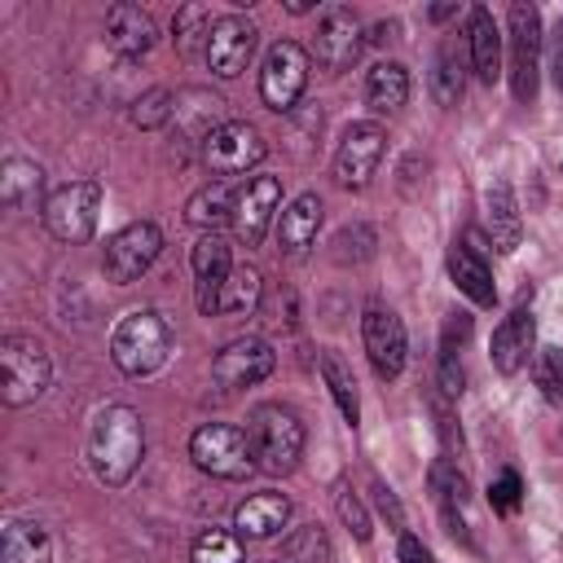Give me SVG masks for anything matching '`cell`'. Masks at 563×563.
Segmentation results:
<instances>
[{"label": "cell", "instance_id": "cell-22", "mask_svg": "<svg viewBox=\"0 0 563 563\" xmlns=\"http://www.w3.org/2000/svg\"><path fill=\"white\" fill-rule=\"evenodd\" d=\"M158 40V26L154 18L141 9V4H110L106 13V44L119 53V57H145Z\"/></svg>", "mask_w": 563, "mask_h": 563}, {"label": "cell", "instance_id": "cell-14", "mask_svg": "<svg viewBox=\"0 0 563 563\" xmlns=\"http://www.w3.org/2000/svg\"><path fill=\"white\" fill-rule=\"evenodd\" d=\"M189 268H194V303H198V312L202 317H220V295L229 286V273L238 268L229 242L220 233H202L194 242Z\"/></svg>", "mask_w": 563, "mask_h": 563}, {"label": "cell", "instance_id": "cell-26", "mask_svg": "<svg viewBox=\"0 0 563 563\" xmlns=\"http://www.w3.org/2000/svg\"><path fill=\"white\" fill-rule=\"evenodd\" d=\"M0 202L9 211H44V172L31 158H4L0 167Z\"/></svg>", "mask_w": 563, "mask_h": 563}, {"label": "cell", "instance_id": "cell-28", "mask_svg": "<svg viewBox=\"0 0 563 563\" xmlns=\"http://www.w3.org/2000/svg\"><path fill=\"white\" fill-rule=\"evenodd\" d=\"M233 194H238V189H229V180H207L202 189L189 194L185 220H189L194 229H202V233H216L224 220H233Z\"/></svg>", "mask_w": 563, "mask_h": 563}, {"label": "cell", "instance_id": "cell-38", "mask_svg": "<svg viewBox=\"0 0 563 563\" xmlns=\"http://www.w3.org/2000/svg\"><path fill=\"white\" fill-rule=\"evenodd\" d=\"M488 501H493L497 515H515L519 501H523V479H519V471H501V475L488 484Z\"/></svg>", "mask_w": 563, "mask_h": 563}, {"label": "cell", "instance_id": "cell-17", "mask_svg": "<svg viewBox=\"0 0 563 563\" xmlns=\"http://www.w3.org/2000/svg\"><path fill=\"white\" fill-rule=\"evenodd\" d=\"M255 22L251 18H242V13H224V18H216V26H211V40H207V66H211V75H220V79H238L242 70H246V62H251V53H255Z\"/></svg>", "mask_w": 563, "mask_h": 563}, {"label": "cell", "instance_id": "cell-33", "mask_svg": "<svg viewBox=\"0 0 563 563\" xmlns=\"http://www.w3.org/2000/svg\"><path fill=\"white\" fill-rule=\"evenodd\" d=\"M211 26H216V18H211V9H207V4H185V9H176V18H172L176 53L194 57V53H198V44H202V53H207Z\"/></svg>", "mask_w": 563, "mask_h": 563}, {"label": "cell", "instance_id": "cell-9", "mask_svg": "<svg viewBox=\"0 0 563 563\" xmlns=\"http://www.w3.org/2000/svg\"><path fill=\"white\" fill-rule=\"evenodd\" d=\"M303 88H308V48L295 44V40H277L264 53V66H260V97H264V106L286 114V110H295Z\"/></svg>", "mask_w": 563, "mask_h": 563}, {"label": "cell", "instance_id": "cell-8", "mask_svg": "<svg viewBox=\"0 0 563 563\" xmlns=\"http://www.w3.org/2000/svg\"><path fill=\"white\" fill-rule=\"evenodd\" d=\"M163 255V229L154 220H132L123 224L106 251H101V273L114 282V286H132L136 277L150 273V264Z\"/></svg>", "mask_w": 563, "mask_h": 563}, {"label": "cell", "instance_id": "cell-39", "mask_svg": "<svg viewBox=\"0 0 563 563\" xmlns=\"http://www.w3.org/2000/svg\"><path fill=\"white\" fill-rule=\"evenodd\" d=\"M334 506H339V519L352 528L356 541H369L374 537V523H369V515H365V506H361V497L352 488H339V501Z\"/></svg>", "mask_w": 563, "mask_h": 563}, {"label": "cell", "instance_id": "cell-24", "mask_svg": "<svg viewBox=\"0 0 563 563\" xmlns=\"http://www.w3.org/2000/svg\"><path fill=\"white\" fill-rule=\"evenodd\" d=\"M321 198L317 194H299L286 202V211H277V246L286 255H303L312 242H317V229H321Z\"/></svg>", "mask_w": 563, "mask_h": 563}, {"label": "cell", "instance_id": "cell-6", "mask_svg": "<svg viewBox=\"0 0 563 563\" xmlns=\"http://www.w3.org/2000/svg\"><path fill=\"white\" fill-rule=\"evenodd\" d=\"M44 224L57 242H88L97 233V220H101V185L97 180H66L48 194L44 202Z\"/></svg>", "mask_w": 563, "mask_h": 563}, {"label": "cell", "instance_id": "cell-29", "mask_svg": "<svg viewBox=\"0 0 563 563\" xmlns=\"http://www.w3.org/2000/svg\"><path fill=\"white\" fill-rule=\"evenodd\" d=\"M409 101V70L400 62H378L365 75V106L378 114H391Z\"/></svg>", "mask_w": 563, "mask_h": 563}, {"label": "cell", "instance_id": "cell-47", "mask_svg": "<svg viewBox=\"0 0 563 563\" xmlns=\"http://www.w3.org/2000/svg\"><path fill=\"white\" fill-rule=\"evenodd\" d=\"M286 9H290V13H308V9H312V0H290Z\"/></svg>", "mask_w": 563, "mask_h": 563}, {"label": "cell", "instance_id": "cell-12", "mask_svg": "<svg viewBox=\"0 0 563 563\" xmlns=\"http://www.w3.org/2000/svg\"><path fill=\"white\" fill-rule=\"evenodd\" d=\"M383 150H387V132L374 119L347 123L339 136V150H334V180L343 189H365L383 163Z\"/></svg>", "mask_w": 563, "mask_h": 563}, {"label": "cell", "instance_id": "cell-34", "mask_svg": "<svg viewBox=\"0 0 563 563\" xmlns=\"http://www.w3.org/2000/svg\"><path fill=\"white\" fill-rule=\"evenodd\" d=\"M189 559L194 563H242L246 559V545H242V537L233 528H207V532L194 537Z\"/></svg>", "mask_w": 563, "mask_h": 563}, {"label": "cell", "instance_id": "cell-21", "mask_svg": "<svg viewBox=\"0 0 563 563\" xmlns=\"http://www.w3.org/2000/svg\"><path fill=\"white\" fill-rule=\"evenodd\" d=\"M286 523H290V497L277 493V488L251 493V497L238 501V510H233V532H238L242 541H268V537H277Z\"/></svg>", "mask_w": 563, "mask_h": 563}, {"label": "cell", "instance_id": "cell-15", "mask_svg": "<svg viewBox=\"0 0 563 563\" xmlns=\"http://www.w3.org/2000/svg\"><path fill=\"white\" fill-rule=\"evenodd\" d=\"M273 365H277V352H273L264 339L246 334V339H229V343L216 352L211 378H216L224 391H238V387L264 383V378L273 374Z\"/></svg>", "mask_w": 563, "mask_h": 563}, {"label": "cell", "instance_id": "cell-16", "mask_svg": "<svg viewBox=\"0 0 563 563\" xmlns=\"http://www.w3.org/2000/svg\"><path fill=\"white\" fill-rule=\"evenodd\" d=\"M277 202H282V180L277 176H251L238 185L233 194V233L246 242V246H260L273 216H277Z\"/></svg>", "mask_w": 563, "mask_h": 563}, {"label": "cell", "instance_id": "cell-36", "mask_svg": "<svg viewBox=\"0 0 563 563\" xmlns=\"http://www.w3.org/2000/svg\"><path fill=\"white\" fill-rule=\"evenodd\" d=\"M172 119H176V97L167 88H150V92H141L132 101V123L145 128V132H154V128H163Z\"/></svg>", "mask_w": 563, "mask_h": 563}, {"label": "cell", "instance_id": "cell-31", "mask_svg": "<svg viewBox=\"0 0 563 563\" xmlns=\"http://www.w3.org/2000/svg\"><path fill=\"white\" fill-rule=\"evenodd\" d=\"M462 88H466L462 53H457V44H440L435 48V62H431V97H435V106L453 110L462 101Z\"/></svg>", "mask_w": 563, "mask_h": 563}, {"label": "cell", "instance_id": "cell-20", "mask_svg": "<svg viewBox=\"0 0 563 563\" xmlns=\"http://www.w3.org/2000/svg\"><path fill=\"white\" fill-rule=\"evenodd\" d=\"M431 493H435V506H440V519H444L449 537L462 541V545H475V537H471V488H466V475L449 457H440L431 466Z\"/></svg>", "mask_w": 563, "mask_h": 563}, {"label": "cell", "instance_id": "cell-42", "mask_svg": "<svg viewBox=\"0 0 563 563\" xmlns=\"http://www.w3.org/2000/svg\"><path fill=\"white\" fill-rule=\"evenodd\" d=\"M396 559H400V563H435L431 550L422 545V537H413V532H400V541H396Z\"/></svg>", "mask_w": 563, "mask_h": 563}, {"label": "cell", "instance_id": "cell-48", "mask_svg": "<svg viewBox=\"0 0 563 563\" xmlns=\"http://www.w3.org/2000/svg\"><path fill=\"white\" fill-rule=\"evenodd\" d=\"M277 563H282V559H277Z\"/></svg>", "mask_w": 563, "mask_h": 563}, {"label": "cell", "instance_id": "cell-45", "mask_svg": "<svg viewBox=\"0 0 563 563\" xmlns=\"http://www.w3.org/2000/svg\"><path fill=\"white\" fill-rule=\"evenodd\" d=\"M396 35V22H378L374 31H369V44H383V40H391Z\"/></svg>", "mask_w": 563, "mask_h": 563}, {"label": "cell", "instance_id": "cell-23", "mask_svg": "<svg viewBox=\"0 0 563 563\" xmlns=\"http://www.w3.org/2000/svg\"><path fill=\"white\" fill-rule=\"evenodd\" d=\"M466 48H471V66L479 84H493L501 75V26L493 22V13L484 4L466 9Z\"/></svg>", "mask_w": 563, "mask_h": 563}, {"label": "cell", "instance_id": "cell-10", "mask_svg": "<svg viewBox=\"0 0 563 563\" xmlns=\"http://www.w3.org/2000/svg\"><path fill=\"white\" fill-rule=\"evenodd\" d=\"M268 154L264 136L255 123L246 119H224L207 141H202V163L211 176H238V172H251L260 167Z\"/></svg>", "mask_w": 563, "mask_h": 563}, {"label": "cell", "instance_id": "cell-5", "mask_svg": "<svg viewBox=\"0 0 563 563\" xmlns=\"http://www.w3.org/2000/svg\"><path fill=\"white\" fill-rule=\"evenodd\" d=\"M189 457L211 479H246L255 471L251 435L242 427H233V422H202L189 435Z\"/></svg>", "mask_w": 563, "mask_h": 563}, {"label": "cell", "instance_id": "cell-7", "mask_svg": "<svg viewBox=\"0 0 563 563\" xmlns=\"http://www.w3.org/2000/svg\"><path fill=\"white\" fill-rule=\"evenodd\" d=\"M506 40H510V92L515 101H532L537 97V79H541V13L537 4L515 0L506 9Z\"/></svg>", "mask_w": 563, "mask_h": 563}, {"label": "cell", "instance_id": "cell-19", "mask_svg": "<svg viewBox=\"0 0 563 563\" xmlns=\"http://www.w3.org/2000/svg\"><path fill=\"white\" fill-rule=\"evenodd\" d=\"M488 356H493V369L497 374H519L532 356H537V317L532 308H515L497 321L493 339H488Z\"/></svg>", "mask_w": 563, "mask_h": 563}, {"label": "cell", "instance_id": "cell-4", "mask_svg": "<svg viewBox=\"0 0 563 563\" xmlns=\"http://www.w3.org/2000/svg\"><path fill=\"white\" fill-rule=\"evenodd\" d=\"M53 383V361L35 334H4L0 339V396L4 405L22 409L35 405Z\"/></svg>", "mask_w": 563, "mask_h": 563}, {"label": "cell", "instance_id": "cell-43", "mask_svg": "<svg viewBox=\"0 0 563 563\" xmlns=\"http://www.w3.org/2000/svg\"><path fill=\"white\" fill-rule=\"evenodd\" d=\"M374 501H378V510L391 519V528H396V532H405V515H400V501H396V493H391L387 484H374Z\"/></svg>", "mask_w": 563, "mask_h": 563}, {"label": "cell", "instance_id": "cell-30", "mask_svg": "<svg viewBox=\"0 0 563 563\" xmlns=\"http://www.w3.org/2000/svg\"><path fill=\"white\" fill-rule=\"evenodd\" d=\"M321 378H325V387H330V396H334L343 422L356 427V422H361V391H356L352 365L339 356V347H325V352H321Z\"/></svg>", "mask_w": 563, "mask_h": 563}, {"label": "cell", "instance_id": "cell-35", "mask_svg": "<svg viewBox=\"0 0 563 563\" xmlns=\"http://www.w3.org/2000/svg\"><path fill=\"white\" fill-rule=\"evenodd\" d=\"M282 563H330V537L321 523H303L286 532L282 541Z\"/></svg>", "mask_w": 563, "mask_h": 563}, {"label": "cell", "instance_id": "cell-3", "mask_svg": "<svg viewBox=\"0 0 563 563\" xmlns=\"http://www.w3.org/2000/svg\"><path fill=\"white\" fill-rule=\"evenodd\" d=\"M246 435H251V453L255 466L268 475H290L303 457V422L290 405H255L246 418Z\"/></svg>", "mask_w": 563, "mask_h": 563}, {"label": "cell", "instance_id": "cell-2", "mask_svg": "<svg viewBox=\"0 0 563 563\" xmlns=\"http://www.w3.org/2000/svg\"><path fill=\"white\" fill-rule=\"evenodd\" d=\"M172 356V325L158 308H132L110 330V361L128 378H150Z\"/></svg>", "mask_w": 563, "mask_h": 563}, {"label": "cell", "instance_id": "cell-37", "mask_svg": "<svg viewBox=\"0 0 563 563\" xmlns=\"http://www.w3.org/2000/svg\"><path fill=\"white\" fill-rule=\"evenodd\" d=\"M532 383L550 405H563V347H537L532 356Z\"/></svg>", "mask_w": 563, "mask_h": 563}, {"label": "cell", "instance_id": "cell-32", "mask_svg": "<svg viewBox=\"0 0 563 563\" xmlns=\"http://www.w3.org/2000/svg\"><path fill=\"white\" fill-rule=\"evenodd\" d=\"M260 295H264V277H260V268L238 264V268L229 273L224 295H220V317H251V312L260 308Z\"/></svg>", "mask_w": 563, "mask_h": 563}, {"label": "cell", "instance_id": "cell-46", "mask_svg": "<svg viewBox=\"0 0 563 563\" xmlns=\"http://www.w3.org/2000/svg\"><path fill=\"white\" fill-rule=\"evenodd\" d=\"M457 13V4H435L431 9V22H444V18H453Z\"/></svg>", "mask_w": 563, "mask_h": 563}, {"label": "cell", "instance_id": "cell-13", "mask_svg": "<svg viewBox=\"0 0 563 563\" xmlns=\"http://www.w3.org/2000/svg\"><path fill=\"white\" fill-rule=\"evenodd\" d=\"M361 339H365V356L374 365V374L383 383L400 378L405 369V356H409V334H405V321L383 308V303H369L365 317H361Z\"/></svg>", "mask_w": 563, "mask_h": 563}, {"label": "cell", "instance_id": "cell-1", "mask_svg": "<svg viewBox=\"0 0 563 563\" xmlns=\"http://www.w3.org/2000/svg\"><path fill=\"white\" fill-rule=\"evenodd\" d=\"M145 457V427H141V413L128 409V405H106L97 418H92V431H88V466L101 484L119 488L136 475Z\"/></svg>", "mask_w": 563, "mask_h": 563}, {"label": "cell", "instance_id": "cell-44", "mask_svg": "<svg viewBox=\"0 0 563 563\" xmlns=\"http://www.w3.org/2000/svg\"><path fill=\"white\" fill-rule=\"evenodd\" d=\"M550 75H554V84L563 92V18H559V26L550 35Z\"/></svg>", "mask_w": 563, "mask_h": 563}, {"label": "cell", "instance_id": "cell-40", "mask_svg": "<svg viewBox=\"0 0 563 563\" xmlns=\"http://www.w3.org/2000/svg\"><path fill=\"white\" fill-rule=\"evenodd\" d=\"M471 339V312H449L440 334V356H457V347Z\"/></svg>", "mask_w": 563, "mask_h": 563}, {"label": "cell", "instance_id": "cell-27", "mask_svg": "<svg viewBox=\"0 0 563 563\" xmlns=\"http://www.w3.org/2000/svg\"><path fill=\"white\" fill-rule=\"evenodd\" d=\"M0 563H53V537L35 519H9L0 532Z\"/></svg>", "mask_w": 563, "mask_h": 563}, {"label": "cell", "instance_id": "cell-41", "mask_svg": "<svg viewBox=\"0 0 563 563\" xmlns=\"http://www.w3.org/2000/svg\"><path fill=\"white\" fill-rule=\"evenodd\" d=\"M462 383H466V374H462V361L457 356H440V391L444 396H462Z\"/></svg>", "mask_w": 563, "mask_h": 563}, {"label": "cell", "instance_id": "cell-25", "mask_svg": "<svg viewBox=\"0 0 563 563\" xmlns=\"http://www.w3.org/2000/svg\"><path fill=\"white\" fill-rule=\"evenodd\" d=\"M484 211H488V238H493V246L501 255L519 251V242H523V216H519V202H515L510 180H493L488 185Z\"/></svg>", "mask_w": 563, "mask_h": 563}, {"label": "cell", "instance_id": "cell-18", "mask_svg": "<svg viewBox=\"0 0 563 563\" xmlns=\"http://www.w3.org/2000/svg\"><path fill=\"white\" fill-rule=\"evenodd\" d=\"M449 277L475 308L497 303V286H493V268H488V255L479 246V233H466V238L449 242Z\"/></svg>", "mask_w": 563, "mask_h": 563}, {"label": "cell", "instance_id": "cell-11", "mask_svg": "<svg viewBox=\"0 0 563 563\" xmlns=\"http://www.w3.org/2000/svg\"><path fill=\"white\" fill-rule=\"evenodd\" d=\"M365 40H369V35H365L361 18H356L347 4H325V9H321V18H317L312 57H317V66H321V70L343 75V70L356 62V53H361V44H365Z\"/></svg>", "mask_w": 563, "mask_h": 563}]
</instances>
